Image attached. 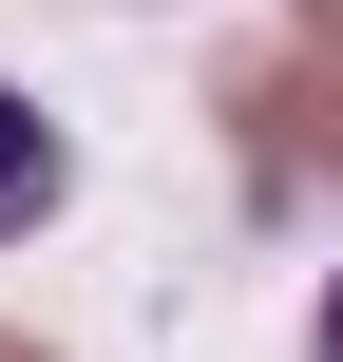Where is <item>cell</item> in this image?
Segmentation results:
<instances>
[{
	"mask_svg": "<svg viewBox=\"0 0 343 362\" xmlns=\"http://www.w3.org/2000/svg\"><path fill=\"white\" fill-rule=\"evenodd\" d=\"M57 191H76V153H57V115H38V95H0V229H38Z\"/></svg>",
	"mask_w": 343,
	"mask_h": 362,
	"instance_id": "obj_2",
	"label": "cell"
},
{
	"mask_svg": "<svg viewBox=\"0 0 343 362\" xmlns=\"http://www.w3.org/2000/svg\"><path fill=\"white\" fill-rule=\"evenodd\" d=\"M0 362H38V344H19V325H0Z\"/></svg>",
	"mask_w": 343,
	"mask_h": 362,
	"instance_id": "obj_4",
	"label": "cell"
},
{
	"mask_svg": "<svg viewBox=\"0 0 343 362\" xmlns=\"http://www.w3.org/2000/svg\"><path fill=\"white\" fill-rule=\"evenodd\" d=\"M306 362H343V286H325V344H306Z\"/></svg>",
	"mask_w": 343,
	"mask_h": 362,
	"instance_id": "obj_3",
	"label": "cell"
},
{
	"mask_svg": "<svg viewBox=\"0 0 343 362\" xmlns=\"http://www.w3.org/2000/svg\"><path fill=\"white\" fill-rule=\"evenodd\" d=\"M229 115H248V191H306L325 172L343 153V0H306V38L229 76Z\"/></svg>",
	"mask_w": 343,
	"mask_h": 362,
	"instance_id": "obj_1",
	"label": "cell"
}]
</instances>
